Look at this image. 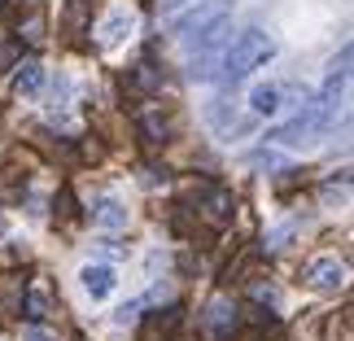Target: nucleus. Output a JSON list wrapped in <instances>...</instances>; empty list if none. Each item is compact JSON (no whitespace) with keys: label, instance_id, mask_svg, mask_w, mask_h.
I'll use <instances>...</instances> for the list:
<instances>
[{"label":"nucleus","instance_id":"obj_1","mask_svg":"<svg viewBox=\"0 0 354 341\" xmlns=\"http://www.w3.org/2000/svg\"><path fill=\"white\" fill-rule=\"evenodd\" d=\"M271 53H276V39H271L267 31H241L232 44L223 48V57H219V79L223 84H241V79L254 75Z\"/></svg>","mask_w":354,"mask_h":341},{"label":"nucleus","instance_id":"obj_2","mask_svg":"<svg viewBox=\"0 0 354 341\" xmlns=\"http://www.w3.org/2000/svg\"><path fill=\"white\" fill-rule=\"evenodd\" d=\"M227 13H232V5L227 0H201V5H188L171 18V31L184 39V48L193 44V39H201L206 31H214L219 22H227Z\"/></svg>","mask_w":354,"mask_h":341},{"label":"nucleus","instance_id":"obj_3","mask_svg":"<svg viewBox=\"0 0 354 341\" xmlns=\"http://www.w3.org/2000/svg\"><path fill=\"white\" fill-rule=\"evenodd\" d=\"M188 206L197 210L201 223L223 228V223H232V214H236V197L227 193L223 184H193V193H188Z\"/></svg>","mask_w":354,"mask_h":341},{"label":"nucleus","instance_id":"obj_4","mask_svg":"<svg viewBox=\"0 0 354 341\" xmlns=\"http://www.w3.org/2000/svg\"><path fill=\"white\" fill-rule=\"evenodd\" d=\"M145 101H149V105H136V136H140V145H145V149L171 145V136H175V114L162 110V101H153V97H145Z\"/></svg>","mask_w":354,"mask_h":341},{"label":"nucleus","instance_id":"obj_5","mask_svg":"<svg viewBox=\"0 0 354 341\" xmlns=\"http://www.w3.org/2000/svg\"><path fill=\"white\" fill-rule=\"evenodd\" d=\"M297 280H302L310 293H337V289H346V263L337 254H319V258H310V263H302Z\"/></svg>","mask_w":354,"mask_h":341},{"label":"nucleus","instance_id":"obj_6","mask_svg":"<svg viewBox=\"0 0 354 341\" xmlns=\"http://www.w3.org/2000/svg\"><path fill=\"white\" fill-rule=\"evenodd\" d=\"M180 324H184V306H175V302L167 311H149L140 333H136V341H171Z\"/></svg>","mask_w":354,"mask_h":341},{"label":"nucleus","instance_id":"obj_7","mask_svg":"<svg viewBox=\"0 0 354 341\" xmlns=\"http://www.w3.org/2000/svg\"><path fill=\"white\" fill-rule=\"evenodd\" d=\"M26 271H5L0 276V324L13 320V315H22V293H26Z\"/></svg>","mask_w":354,"mask_h":341},{"label":"nucleus","instance_id":"obj_8","mask_svg":"<svg viewBox=\"0 0 354 341\" xmlns=\"http://www.w3.org/2000/svg\"><path fill=\"white\" fill-rule=\"evenodd\" d=\"M127 92L131 97H153V92H162V66L153 57H140L127 75Z\"/></svg>","mask_w":354,"mask_h":341},{"label":"nucleus","instance_id":"obj_9","mask_svg":"<svg viewBox=\"0 0 354 341\" xmlns=\"http://www.w3.org/2000/svg\"><path fill=\"white\" fill-rule=\"evenodd\" d=\"M22 315L31 324H44L53 315V293L44 280H26V293H22Z\"/></svg>","mask_w":354,"mask_h":341},{"label":"nucleus","instance_id":"obj_10","mask_svg":"<svg viewBox=\"0 0 354 341\" xmlns=\"http://www.w3.org/2000/svg\"><path fill=\"white\" fill-rule=\"evenodd\" d=\"M88 219H92V228L118 232V228H127V206H122L118 197H101V201H92V206H88Z\"/></svg>","mask_w":354,"mask_h":341},{"label":"nucleus","instance_id":"obj_11","mask_svg":"<svg viewBox=\"0 0 354 341\" xmlns=\"http://www.w3.org/2000/svg\"><path fill=\"white\" fill-rule=\"evenodd\" d=\"M13 66H18V71H13V92H18V97H35L39 84H44V62H39V57H22Z\"/></svg>","mask_w":354,"mask_h":341},{"label":"nucleus","instance_id":"obj_12","mask_svg":"<svg viewBox=\"0 0 354 341\" xmlns=\"http://www.w3.org/2000/svg\"><path fill=\"white\" fill-rule=\"evenodd\" d=\"M236 320H241V311H236L232 297H214V302L206 306V315H201V324H206L210 333H232Z\"/></svg>","mask_w":354,"mask_h":341},{"label":"nucleus","instance_id":"obj_13","mask_svg":"<svg viewBox=\"0 0 354 341\" xmlns=\"http://www.w3.org/2000/svg\"><path fill=\"white\" fill-rule=\"evenodd\" d=\"M79 280H84V293H88V297H105V293L114 289V267L88 263L84 271H79Z\"/></svg>","mask_w":354,"mask_h":341},{"label":"nucleus","instance_id":"obj_14","mask_svg":"<svg viewBox=\"0 0 354 341\" xmlns=\"http://www.w3.org/2000/svg\"><path fill=\"white\" fill-rule=\"evenodd\" d=\"M131 22H136V18H131L127 9H114L110 18L101 22V48H114L122 35H131Z\"/></svg>","mask_w":354,"mask_h":341},{"label":"nucleus","instance_id":"obj_15","mask_svg":"<svg viewBox=\"0 0 354 341\" xmlns=\"http://www.w3.org/2000/svg\"><path fill=\"white\" fill-rule=\"evenodd\" d=\"M324 341H354V311L342 306L324 320Z\"/></svg>","mask_w":354,"mask_h":341},{"label":"nucleus","instance_id":"obj_16","mask_svg":"<svg viewBox=\"0 0 354 341\" xmlns=\"http://www.w3.org/2000/svg\"><path fill=\"white\" fill-rule=\"evenodd\" d=\"M62 26H66V35L71 39H79L88 31V0H66V18H62Z\"/></svg>","mask_w":354,"mask_h":341},{"label":"nucleus","instance_id":"obj_17","mask_svg":"<svg viewBox=\"0 0 354 341\" xmlns=\"http://www.w3.org/2000/svg\"><path fill=\"white\" fill-rule=\"evenodd\" d=\"M250 105H254V114H276L280 110V88L276 84H258L250 92Z\"/></svg>","mask_w":354,"mask_h":341},{"label":"nucleus","instance_id":"obj_18","mask_svg":"<svg viewBox=\"0 0 354 341\" xmlns=\"http://www.w3.org/2000/svg\"><path fill=\"white\" fill-rule=\"evenodd\" d=\"M39 44V39H44V18H39V13H31V18H22L18 22V44Z\"/></svg>","mask_w":354,"mask_h":341},{"label":"nucleus","instance_id":"obj_19","mask_svg":"<svg viewBox=\"0 0 354 341\" xmlns=\"http://www.w3.org/2000/svg\"><path fill=\"white\" fill-rule=\"evenodd\" d=\"M293 232H297V223H293V219H289V223H280V228H271V232H267V241H263V250H284Z\"/></svg>","mask_w":354,"mask_h":341},{"label":"nucleus","instance_id":"obj_20","mask_svg":"<svg viewBox=\"0 0 354 341\" xmlns=\"http://www.w3.org/2000/svg\"><path fill=\"white\" fill-rule=\"evenodd\" d=\"M250 293L258 306H276V284L271 280H250Z\"/></svg>","mask_w":354,"mask_h":341},{"label":"nucleus","instance_id":"obj_21","mask_svg":"<svg viewBox=\"0 0 354 341\" xmlns=\"http://www.w3.org/2000/svg\"><path fill=\"white\" fill-rule=\"evenodd\" d=\"M22 341H53V333L44 329V324H31V329L22 333Z\"/></svg>","mask_w":354,"mask_h":341},{"label":"nucleus","instance_id":"obj_22","mask_svg":"<svg viewBox=\"0 0 354 341\" xmlns=\"http://www.w3.org/2000/svg\"><path fill=\"white\" fill-rule=\"evenodd\" d=\"M5 5H9V0H0V9H5Z\"/></svg>","mask_w":354,"mask_h":341}]
</instances>
